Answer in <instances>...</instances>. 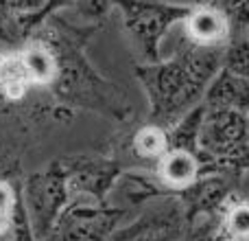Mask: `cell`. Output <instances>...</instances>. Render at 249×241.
I'll use <instances>...</instances> for the list:
<instances>
[{"label": "cell", "instance_id": "6da1fadb", "mask_svg": "<svg viewBox=\"0 0 249 241\" xmlns=\"http://www.w3.org/2000/svg\"><path fill=\"white\" fill-rule=\"evenodd\" d=\"M101 29L103 24H74L64 16H53L33 33L42 35L57 57V75L48 88L53 99L72 112L86 110L124 125L133 117L131 99L118 83L99 73L86 53Z\"/></svg>", "mask_w": 249, "mask_h": 241}, {"label": "cell", "instance_id": "7a4b0ae2", "mask_svg": "<svg viewBox=\"0 0 249 241\" xmlns=\"http://www.w3.org/2000/svg\"><path fill=\"white\" fill-rule=\"evenodd\" d=\"M223 53L225 48L197 46L181 38L173 57L133 66L149 103L146 120L171 129L181 117L201 105L212 79L223 68Z\"/></svg>", "mask_w": 249, "mask_h": 241}, {"label": "cell", "instance_id": "3957f363", "mask_svg": "<svg viewBox=\"0 0 249 241\" xmlns=\"http://www.w3.org/2000/svg\"><path fill=\"white\" fill-rule=\"evenodd\" d=\"M72 117V110L59 105L48 90H37L24 101L0 97V156L24 158L53 129L68 125Z\"/></svg>", "mask_w": 249, "mask_h": 241}, {"label": "cell", "instance_id": "277c9868", "mask_svg": "<svg viewBox=\"0 0 249 241\" xmlns=\"http://www.w3.org/2000/svg\"><path fill=\"white\" fill-rule=\"evenodd\" d=\"M197 156L201 173H223L241 180L249 171V114L206 108Z\"/></svg>", "mask_w": 249, "mask_h": 241}, {"label": "cell", "instance_id": "5b68a950", "mask_svg": "<svg viewBox=\"0 0 249 241\" xmlns=\"http://www.w3.org/2000/svg\"><path fill=\"white\" fill-rule=\"evenodd\" d=\"M114 7L121 11L123 29L142 64L162 60V40L193 11V4L168 0H114Z\"/></svg>", "mask_w": 249, "mask_h": 241}, {"label": "cell", "instance_id": "8992f818", "mask_svg": "<svg viewBox=\"0 0 249 241\" xmlns=\"http://www.w3.org/2000/svg\"><path fill=\"white\" fill-rule=\"evenodd\" d=\"M22 198L35 241H48L57 220L70 202L68 173L61 158H55L39 171L29 173L22 180Z\"/></svg>", "mask_w": 249, "mask_h": 241}, {"label": "cell", "instance_id": "52a82bcc", "mask_svg": "<svg viewBox=\"0 0 249 241\" xmlns=\"http://www.w3.org/2000/svg\"><path fill=\"white\" fill-rule=\"evenodd\" d=\"M59 158L68 173L70 202L96 206L109 204V193L124 171L112 154H72Z\"/></svg>", "mask_w": 249, "mask_h": 241}, {"label": "cell", "instance_id": "ba28073f", "mask_svg": "<svg viewBox=\"0 0 249 241\" xmlns=\"http://www.w3.org/2000/svg\"><path fill=\"white\" fill-rule=\"evenodd\" d=\"M133 213L112 204L70 202L57 220L48 241H109L114 233L131 220Z\"/></svg>", "mask_w": 249, "mask_h": 241}, {"label": "cell", "instance_id": "9c48e42d", "mask_svg": "<svg viewBox=\"0 0 249 241\" xmlns=\"http://www.w3.org/2000/svg\"><path fill=\"white\" fill-rule=\"evenodd\" d=\"M186 213L177 198L160 200V206L149 208L123 224L109 241H181L186 235Z\"/></svg>", "mask_w": 249, "mask_h": 241}, {"label": "cell", "instance_id": "30bf717a", "mask_svg": "<svg viewBox=\"0 0 249 241\" xmlns=\"http://www.w3.org/2000/svg\"><path fill=\"white\" fill-rule=\"evenodd\" d=\"M238 180L223 173H201L190 186L175 195L186 213V224L203 217H214L223 202L236 191Z\"/></svg>", "mask_w": 249, "mask_h": 241}, {"label": "cell", "instance_id": "8fae6325", "mask_svg": "<svg viewBox=\"0 0 249 241\" xmlns=\"http://www.w3.org/2000/svg\"><path fill=\"white\" fill-rule=\"evenodd\" d=\"M164 198H175L171 189L155 176L153 169H124L109 193V204L124 211L142 208L144 204L160 202Z\"/></svg>", "mask_w": 249, "mask_h": 241}, {"label": "cell", "instance_id": "7c38bea8", "mask_svg": "<svg viewBox=\"0 0 249 241\" xmlns=\"http://www.w3.org/2000/svg\"><path fill=\"white\" fill-rule=\"evenodd\" d=\"M184 38L197 46L225 48L232 40V24L212 0L195 2L193 11L184 20Z\"/></svg>", "mask_w": 249, "mask_h": 241}, {"label": "cell", "instance_id": "4fadbf2b", "mask_svg": "<svg viewBox=\"0 0 249 241\" xmlns=\"http://www.w3.org/2000/svg\"><path fill=\"white\" fill-rule=\"evenodd\" d=\"M206 108H221V110H238L249 114V79L232 73L228 68H221L216 77L212 79L206 97Z\"/></svg>", "mask_w": 249, "mask_h": 241}, {"label": "cell", "instance_id": "5bb4252c", "mask_svg": "<svg viewBox=\"0 0 249 241\" xmlns=\"http://www.w3.org/2000/svg\"><path fill=\"white\" fill-rule=\"evenodd\" d=\"M155 176L173 191L179 193L181 189L190 186L199 176H201V160L193 151L184 149H168L166 154L160 158V162L155 164Z\"/></svg>", "mask_w": 249, "mask_h": 241}, {"label": "cell", "instance_id": "9a60e30c", "mask_svg": "<svg viewBox=\"0 0 249 241\" xmlns=\"http://www.w3.org/2000/svg\"><path fill=\"white\" fill-rule=\"evenodd\" d=\"M216 220V233L221 241H247L249 239V200L234 191L219 213Z\"/></svg>", "mask_w": 249, "mask_h": 241}, {"label": "cell", "instance_id": "2e32d148", "mask_svg": "<svg viewBox=\"0 0 249 241\" xmlns=\"http://www.w3.org/2000/svg\"><path fill=\"white\" fill-rule=\"evenodd\" d=\"M203 117H206V103L190 110L186 117H181L168 129V145L171 149H184V151H199V134H201Z\"/></svg>", "mask_w": 249, "mask_h": 241}, {"label": "cell", "instance_id": "e0dca14e", "mask_svg": "<svg viewBox=\"0 0 249 241\" xmlns=\"http://www.w3.org/2000/svg\"><path fill=\"white\" fill-rule=\"evenodd\" d=\"M24 33L20 26V18L13 11L9 0H0V44L2 48H18L24 44Z\"/></svg>", "mask_w": 249, "mask_h": 241}, {"label": "cell", "instance_id": "ac0fdd59", "mask_svg": "<svg viewBox=\"0 0 249 241\" xmlns=\"http://www.w3.org/2000/svg\"><path fill=\"white\" fill-rule=\"evenodd\" d=\"M223 68L249 79V35L232 38L223 53Z\"/></svg>", "mask_w": 249, "mask_h": 241}, {"label": "cell", "instance_id": "d6986e66", "mask_svg": "<svg viewBox=\"0 0 249 241\" xmlns=\"http://www.w3.org/2000/svg\"><path fill=\"white\" fill-rule=\"evenodd\" d=\"M228 16L232 24V38L249 35V0H212Z\"/></svg>", "mask_w": 249, "mask_h": 241}, {"label": "cell", "instance_id": "ffe728a7", "mask_svg": "<svg viewBox=\"0 0 249 241\" xmlns=\"http://www.w3.org/2000/svg\"><path fill=\"white\" fill-rule=\"evenodd\" d=\"M74 4H77V0H46V4H44V7L39 9L35 16L20 18V26H22L24 38H29V35L33 33V31L37 29L42 22L48 20V18L57 16L59 11H64V9H68V7H74Z\"/></svg>", "mask_w": 249, "mask_h": 241}, {"label": "cell", "instance_id": "44dd1931", "mask_svg": "<svg viewBox=\"0 0 249 241\" xmlns=\"http://www.w3.org/2000/svg\"><path fill=\"white\" fill-rule=\"evenodd\" d=\"M114 7V0H77L74 11L88 22V24H103Z\"/></svg>", "mask_w": 249, "mask_h": 241}, {"label": "cell", "instance_id": "7402d4cb", "mask_svg": "<svg viewBox=\"0 0 249 241\" xmlns=\"http://www.w3.org/2000/svg\"><path fill=\"white\" fill-rule=\"evenodd\" d=\"M9 2H11L13 11L18 13V18H29L35 16L46 4V0H9Z\"/></svg>", "mask_w": 249, "mask_h": 241}, {"label": "cell", "instance_id": "603a6c76", "mask_svg": "<svg viewBox=\"0 0 249 241\" xmlns=\"http://www.w3.org/2000/svg\"><path fill=\"white\" fill-rule=\"evenodd\" d=\"M0 241H11V239H7V237H2V239H0Z\"/></svg>", "mask_w": 249, "mask_h": 241}, {"label": "cell", "instance_id": "cb8c5ba5", "mask_svg": "<svg viewBox=\"0 0 249 241\" xmlns=\"http://www.w3.org/2000/svg\"><path fill=\"white\" fill-rule=\"evenodd\" d=\"M247 241H249V239H247Z\"/></svg>", "mask_w": 249, "mask_h": 241}]
</instances>
